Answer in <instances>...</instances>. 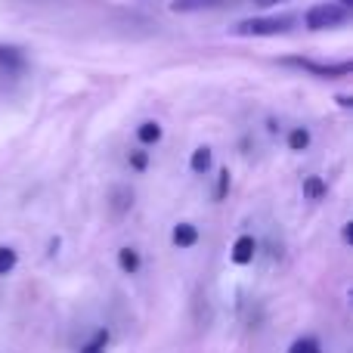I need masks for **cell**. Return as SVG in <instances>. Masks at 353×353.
I'll use <instances>...</instances> for the list:
<instances>
[{"label":"cell","instance_id":"cell-6","mask_svg":"<svg viewBox=\"0 0 353 353\" xmlns=\"http://www.w3.org/2000/svg\"><path fill=\"white\" fill-rule=\"evenodd\" d=\"M140 263L143 261H140V251H137V248H130V245H128V248L118 251V267H121L128 276L140 273Z\"/></svg>","mask_w":353,"mask_h":353},{"label":"cell","instance_id":"cell-10","mask_svg":"<svg viewBox=\"0 0 353 353\" xmlns=\"http://www.w3.org/2000/svg\"><path fill=\"white\" fill-rule=\"evenodd\" d=\"M325 195V180L323 176H304V199L319 201Z\"/></svg>","mask_w":353,"mask_h":353},{"label":"cell","instance_id":"cell-22","mask_svg":"<svg viewBox=\"0 0 353 353\" xmlns=\"http://www.w3.org/2000/svg\"><path fill=\"white\" fill-rule=\"evenodd\" d=\"M335 3H338V6H344V10H350V6H353V0H335Z\"/></svg>","mask_w":353,"mask_h":353},{"label":"cell","instance_id":"cell-9","mask_svg":"<svg viewBox=\"0 0 353 353\" xmlns=\"http://www.w3.org/2000/svg\"><path fill=\"white\" fill-rule=\"evenodd\" d=\"M307 146H310V130L294 128L292 134H288V149H292V152H307Z\"/></svg>","mask_w":353,"mask_h":353},{"label":"cell","instance_id":"cell-5","mask_svg":"<svg viewBox=\"0 0 353 353\" xmlns=\"http://www.w3.org/2000/svg\"><path fill=\"white\" fill-rule=\"evenodd\" d=\"M171 242L176 248H192V245L199 242V230H195L192 223H176L171 232Z\"/></svg>","mask_w":353,"mask_h":353},{"label":"cell","instance_id":"cell-19","mask_svg":"<svg viewBox=\"0 0 353 353\" xmlns=\"http://www.w3.org/2000/svg\"><path fill=\"white\" fill-rule=\"evenodd\" d=\"M282 3H292V0H254V6H261V10H273V6Z\"/></svg>","mask_w":353,"mask_h":353},{"label":"cell","instance_id":"cell-16","mask_svg":"<svg viewBox=\"0 0 353 353\" xmlns=\"http://www.w3.org/2000/svg\"><path fill=\"white\" fill-rule=\"evenodd\" d=\"M208 3H214V0H174L171 10L174 12H189V10H199V6H208Z\"/></svg>","mask_w":353,"mask_h":353},{"label":"cell","instance_id":"cell-20","mask_svg":"<svg viewBox=\"0 0 353 353\" xmlns=\"http://www.w3.org/2000/svg\"><path fill=\"white\" fill-rule=\"evenodd\" d=\"M341 236H344V242H353V223H344Z\"/></svg>","mask_w":353,"mask_h":353},{"label":"cell","instance_id":"cell-2","mask_svg":"<svg viewBox=\"0 0 353 353\" xmlns=\"http://www.w3.org/2000/svg\"><path fill=\"white\" fill-rule=\"evenodd\" d=\"M350 19V10L338 3H313L310 10L304 12V25L310 31H329V28H341Z\"/></svg>","mask_w":353,"mask_h":353},{"label":"cell","instance_id":"cell-1","mask_svg":"<svg viewBox=\"0 0 353 353\" xmlns=\"http://www.w3.org/2000/svg\"><path fill=\"white\" fill-rule=\"evenodd\" d=\"M294 28V16L282 12V16H251L242 19L230 28L232 37H276V34H288Z\"/></svg>","mask_w":353,"mask_h":353},{"label":"cell","instance_id":"cell-7","mask_svg":"<svg viewBox=\"0 0 353 353\" xmlns=\"http://www.w3.org/2000/svg\"><path fill=\"white\" fill-rule=\"evenodd\" d=\"M161 134H165V130H161L159 121H143L140 128H137V140H140L143 146H155V143L161 140Z\"/></svg>","mask_w":353,"mask_h":353},{"label":"cell","instance_id":"cell-13","mask_svg":"<svg viewBox=\"0 0 353 353\" xmlns=\"http://www.w3.org/2000/svg\"><path fill=\"white\" fill-rule=\"evenodd\" d=\"M0 65L6 68H22V53L16 47H0Z\"/></svg>","mask_w":353,"mask_h":353},{"label":"cell","instance_id":"cell-15","mask_svg":"<svg viewBox=\"0 0 353 353\" xmlns=\"http://www.w3.org/2000/svg\"><path fill=\"white\" fill-rule=\"evenodd\" d=\"M128 161H130V168H134L137 174H143L149 168V152H143V149H134V152L128 155Z\"/></svg>","mask_w":353,"mask_h":353},{"label":"cell","instance_id":"cell-21","mask_svg":"<svg viewBox=\"0 0 353 353\" xmlns=\"http://www.w3.org/2000/svg\"><path fill=\"white\" fill-rule=\"evenodd\" d=\"M338 105H341V109H350L353 99H350V97H338Z\"/></svg>","mask_w":353,"mask_h":353},{"label":"cell","instance_id":"cell-4","mask_svg":"<svg viewBox=\"0 0 353 353\" xmlns=\"http://www.w3.org/2000/svg\"><path fill=\"white\" fill-rule=\"evenodd\" d=\"M254 251H257L254 236H239V239H236V245H232V251H230V257H232V263L245 267V263L254 261Z\"/></svg>","mask_w":353,"mask_h":353},{"label":"cell","instance_id":"cell-14","mask_svg":"<svg viewBox=\"0 0 353 353\" xmlns=\"http://www.w3.org/2000/svg\"><path fill=\"white\" fill-rule=\"evenodd\" d=\"M105 344H109V332H97V338H93L90 344H84L81 347V353H105Z\"/></svg>","mask_w":353,"mask_h":353},{"label":"cell","instance_id":"cell-18","mask_svg":"<svg viewBox=\"0 0 353 353\" xmlns=\"http://www.w3.org/2000/svg\"><path fill=\"white\" fill-rule=\"evenodd\" d=\"M226 192H230V168L217 174V199H226Z\"/></svg>","mask_w":353,"mask_h":353},{"label":"cell","instance_id":"cell-3","mask_svg":"<svg viewBox=\"0 0 353 353\" xmlns=\"http://www.w3.org/2000/svg\"><path fill=\"white\" fill-rule=\"evenodd\" d=\"M285 65H298L304 68V72H313L319 74V78H347L353 72V62H313V59H298V56H288V59H282Z\"/></svg>","mask_w":353,"mask_h":353},{"label":"cell","instance_id":"cell-8","mask_svg":"<svg viewBox=\"0 0 353 353\" xmlns=\"http://www.w3.org/2000/svg\"><path fill=\"white\" fill-rule=\"evenodd\" d=\"M208 168H211V149L199 146L192 152V159H189V171L192 174H208Z\"/></svg>","mask_w":353,"mask_h":353},{"label":"cell","instance_id":"cell-11","mask_svg":"<svg viewBox=\"0 0 353 353\" xmlns=\"http://www.w3.org/2000/svg\"><path fill=\"white\" fill-rule=\"evenodd\" d=\"M288 353H323V347H319V341L313 335H307V338H298V341L288 347Z\"/></svg>","mask_w":353,"mask_h":353},{"label":"cell","instance_id":"cell-12","mask_svg":"<svg viewBox=\"0 0 353 353\" xmlns=\"http://www.w3.org/2000/svg\"><path fill=\"white\" fill-rule=\"evenodd\" d=\"M16 263H19L16 251H12V248H6V245H0V276L12 273V270H16Z\"/></svg>","mask_w":353,"mask_h":353},{"label":"cell","instance_id":"cell-17","mask_svg":"<svg viewBox=\"0 0 353 353\" xmlns=\"http://www.w3.org/2000/svg\"><path fill=\"white\" fill-rule=\"evenodd\" d=\"M115 199H118L115 201V214H124L130 205H134V195H130L128 189H115Z\"/></svg>","mask_w":353,"mask_h":353}]
</instances>
